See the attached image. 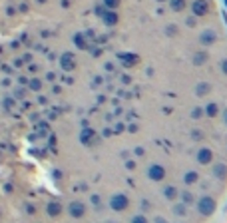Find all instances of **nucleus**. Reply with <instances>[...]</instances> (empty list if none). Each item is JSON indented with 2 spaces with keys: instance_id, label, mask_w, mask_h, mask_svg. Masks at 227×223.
I'll return each mask as SVG.
<instances>
[{
  "instance_id": "1",
  "label": "nucleus",
  "mask_w": 227,
  "mask_h": 223,
  "mask_svg": "<svg viewBox=\"0 0 227 223\" xmlns=\"http://www.w3.org/2000/svg\"><path fill=\"white\" fill-rule=\"evenodd\" d=\"M193 10H195V14H205L207 12V2L205 0H195L193 2Z\"/></svg>"
},
{
  "instance_id": "2",
  "label": "nucleus",
  "mask_w": 227,
  "mask_h": 223,
  "mask_svg": "<svg viewBox=\"0 0 227 223\" xmlns=\"http://www.w3.org/2000/svg\"><path fill=\"white\" fill-rule=\"evenodd\" d=\"M28 86H30V90H40V88H42V82H40V80H30V82H28Z\"/></svg>"
},
{
  "instance_id": "3",
  "label": "nucleus",
  "mask_w": 227,
  "mask_h": 223,
  "mask_svg": "<svg viewBox=\"0 0 227 223\" xmlns=\"http://www.w3.org/2000/svg\"><path fill=\"white\" fill-rule=\"evenodd\" d=\"M171 6H174L175 10H181V8H183V0H171Z\"/></svg>"
},
{
  "instance_id": "4",
  "label": "nucleus",
  "mask_w": 227,
  "mask_h": 223,
  "mask_svg": "<svg viewBox=\"0 0 227 223\" xmlns=\"http://www.w3.org/2000/svg\"><path fill=\"white\" fill-rule=\"evenodd\" d=\"M10 84H12V80L8 78V76H6V78H2V80H0V86H2V88H10Z\"/></svg>"
},
{
  "instance_id": "5",
  "label": "nucleus",
  "mask_w": 227,
  "mask_h": 223,
  "mask_svg": "<svg viewBox=\"0 0 227 223\" xmlns=\"http://www.w3.org/2000/svg\"><path fill=\"white\" fill-rule=\"evenodd\" d=\"M2 104H4V108H6V110H10V108L14 106V100L12 98H4V102H2Z\"/></svg>"
},
{
  "instance_id": "6",
  "label": "nucleus",
  "mask_w": 227,
  "mask_h": 223,
  "mask_svg": "<svg viewBox=\"0 0 227 223\" xmlns=\"http://www.w3.org/2000/svg\"><path fill=\"white\" fill-rule=\"evenodd\" d=\"M0 70H2L4 74H10V72H12V68H10L8 64H0Z\"/></svg>"
},
{
  "instance_id": "7",
  "label": "nucleus",
  "mask_w": 227,
  "mask_h": 223,
  "mask_svg": "<svg viewBox=\"0 0 227 223\" xmlns=\"http://www.w3.org/2000/svg\"><path fill=\"white\" fill-rule=\"evenodd\" d=\"M14 96H16V98H22V96H24V88H18V90H14Z\"/></svg>"
},
{
  "instance_id": "8",
  "label": "nucleus",
  "mask_w": 227,
  "mask_h": 223,
  "mask_svg": "<svg viewBox=\"0 0 227 223\" xmlns=\"http://www.w3.org/2000/svg\"><path fill=\"white\" fill-rule=\"evenodd\" d=\"M22 64H24V60H22V58H16V60H14V66H16V68H20Z\"/></svg>"
},
{
  "instance_id": "9",
  "label": "nucleus",
  "mask_w": 227,
  "mask_h": 223,
  "mask_svg": "<svg viewBox=\"0 0 227 223\" xmlns=\"http://www.w3.org/2000/svg\"><path fill=\"white\" fill-rule=\"evenodd\" d=\"M203 40H205V42H209V40H213V34H211V32L203 34Z\"/></svg>"
},
{
  "instance_id": "10",
  "label": "nucleus",
  "mask_w": 227,
  "mask_h": 223,
  "mask_svg": "<svg viewBox=\"0 0 227 223\" xmlns=\"http://www.w3.org/2000/svg\"><path fill=\"white\" fill-rule=\"evenodd\" d=\"M6 14H8V16H14V14H16V10H14L12 6H8L6 8Z\"/></svg>"
},
{
  "instance_id": "11",
  "label": "nucleus",
  "mask_w": 227,
  "mask_h": 223,
  "mask_svg": "<svg viewBox=\"0 0 227 223\" xmlns=\"http://www.w3.org/2000/svg\"><path fill=\"white\" fill-rule=\"evenodd\" d=\"M18 82H20V84H22V86H24V84H28V80H26V78H24V76H20V78H18Z\"/></svg>"
},
{
  "instance_id": "12",
  "label": "nucleus",
  "mask_w": 227,
  "mask_h": 223,
  "mask_svg": "<svg viewBox=\"0 0 227 223\" xmlns=\"http://www.w3.org/2000/svg\"><path fill=\"white\" fill-rule=\"evenodd\" d=\"M108 4H110V6H116V4H118V0H106Z\"/></svg>"
},
{
  "instance_id": "13",
  "label": "nucleus",
  "mask_w": 227,
  "mask_h": 223,
  "mask_svg": "<svg viewBox=\"0 0 227 223\" xmlns=\"http://www.w3.org/2000/svg\"><path fill=\"white\" fill-rule=\"evenodd\" d=\"M38 2H46V0H38Z\"/></svg>"
}]
</instances>
